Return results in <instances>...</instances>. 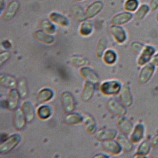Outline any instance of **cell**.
I'll use <instances>...</instances> for the list:
<instances>
[{"label": "cell", "instance_id": "6da1fadb", "mask_svg": "<svg viewBox=\"0 0 158 158\" xmlns=\"http://www.w3.org/2000/svg\"><path fill=\"white\" fill-rule=\"evenodd\" d=\"M156 70V67L151 62L143 66L139 74V82L142 85L148 84L153 77Z\"/></svg>", "mask_w": 158, "mask_h": 158}, {"label": "cell", "instance_id": "7a4b0ae2", "mask_svg": "<svg viewBox=\"0 0 158 158\" xmlns=\"http://www.w3.org/2000/svg\"><path fill=\"white\" fill-rule=\"evenodd\" d=\"M22 137L20 135L15 134L7 137L0 145V153L6 154L14 149L20 142Z\"/></svg>", "mask_w": 158, "mask_h": 158}, {"label": "cell", "instance_id": "3957f363", "mask_svg": "<svg viewBox=\"0 0 158 158\" xmlns=\"http://www.w3.org/2000/svg\"><path fill=\"white\" fill-rule=\"evenodd\" d=\"M122 86L121 84L116 81H110L103 82L100 86L102 93L108 95H115L120 93Z\"/></svg>", "mask_w": 158, "mask_h": 158}, {"label": "cell", "instance_id": "277c9868", "mask_svg": "<svg viewBox=\"0 0 158 158\" xmlns=\"http://www.w3.org/2000/svg\"><path fill=\"white\" fill-rule=\"evenodd\" d=\"M156 52V49L153 46L149 44L146 45L140 55H139V56L137 61V64L140 67H143L145 64L150 63Z\"/></svg>", "mask_w": 158, "mask_h": 158}, {"label": "cell", "instance_id": "5b68a950", "mask_svg": "<svg viewBox=\"0 0 158 158\" xmlns=\"http://www.w3.org/2000/svg\"><path fill=\"white\" fill-rule=\"evenodd\" d=\"M20 3L17 0H12L6 6L2 19L4 22H10L17 15L20 8Z\"/></svg>", "mask_w": 158, "mask_h": 158}, {"label": "cell", "instance_id": "8992f818", "mask_svg": "<svg viewBox=\"0 0 158 158\" xmlns=\"http://www.w3.org/2000/svg\"><path fill=\"white\" fill-rule=\"evenodd\" d=\"M61 101L64 111L67 113H72L75 108V101L73 96L70 92L64 91L61 94Z\"/></svg>", "mask_w": 158, "mask_h": 158}, {"label": "cell", "instance_id": "52a82bcc", "mask_svg": "<svg viewBox=\"0 0 158 158\" xmlns=\"http://www.w3.org/2000/svg\"><path fill=\"white\" fill-rule=\"evenodd\" d=\"M107 107L111 113L118 116H125L127 112V107L114 99H111L108 101Z\"/></svg>", "mask_w": 158, "mask_h": 158}, {"label": "cell", "instance_id": "ba28073f", "mask_svg": "<svg viewBox=\"0 0 158 158\" xmlns=\"http://www.w3.org/2000/svg\"><path fill=\"white\" fill-rule=\"evenodd\" d=\"M119 94L120 102L127 108L130 107L134 102L133 96L131 94L130 87L127 84L123 85Z\"/></svg>", "mask_w": 158, "mask_h": 158}, {"label": "cell", "instance_id": "9c48e42d", "mask_svg": "<svg viewBox=\"0 0 158 158\" xmlns=\"http://www.w3.org/2000/svg\"><path fill=\"white\" fill-rule=\"evenodd\" d=\"M110 32L118 43H123L127 39V32L121 25H112L110 27Z\"/></svg>", "mask_w": 158, "mask_h": 158}, {"label": "cell", "instance_id": "30bf717a", "mask_svg": "<svg viewBox=\"0 0 158 158\" xmlns=\"http://www.w3.org/2000/svg\"><path fill=\"white\" fill-rule=\"evenodd\" d=\"M146 128L143 123H137L134 127V129L130 135L131 141L134 144L140 142L145 136Z\"/></svg>", "mask_w": 158, "mask_h": 158}, {"label": "cell", "instance_id": "8fae6325", "mask_svg": "<svg viewBox=\"0 0 158 158\" xmlns=\"http://www.w3.org/2000/svg\"><path fill=\"white\" fill-rule=\"evenodd\" d=\"M104 6V3L101 0H96L91 3L85 10L87 19H90L96 17L102 10Z\"/></svg>", "mask_w": 158, "mask_h": 158}, {"label": "cell", "instance_id": "7c38bea8", "mask_svg": "<svg viewBox=\"0 0 158 158\" xmlns=\"http://www.w3.org/2000/svg\"><path fill=\"white\" fill-rule=\"evenodd\" d=\"M134 17V15L132 13L128 11H123L116 14L111 20V22L113 25H122L130 22Z\"/></svg>", "mask_w": 158, "mask_h": 158}, {"label": "cell", "instance_id": "4fadbf2b", "mask_svg": "<svg viewBox=\"0 0 158 158\" xmlns=\"http://www.w3.org/2000/svg\"><path fill=\"white\" fill-rule=\"evenodd\" d=\"M26 123L27 121L22 109L17 108L13 116V124L14 127L18 130H21L24 128Z\"/></svg>", "mask_w": 158, "mask_h": 158}, {"label": "cell", "instance_id": "5bb4252c", "mask_svg": "<svg viewBox=\"0 0 158 158\" xmlns=\"http://www.w3.org/2000/svg\"><path fill=\"white\" fill-rule=\"evenodd\" d=\"M20 96L17 89H11L8 95L6 100V107L10 110H15L17 108Z\"/></svg>", "mask_w": 158, "mask_h": 158}, {"label": "cell", "instance_id": "9a60e30c", "mask_svg": "<svg viewBox=\"0 0 158 158\" xmlns=\"http://www.w3.org/2000/svg\"><path fill=\"white\" fill-rule=\"evenodd\" d=\"M83 122H84L85 130L89 134L93 135L96 132V130H97L96 121L93 115L89 113L85 114L84 116Z\"/></svg>", "mask_w": 158, "mask_h": 158}, {"label": "cell", "instance_id": "2e32d148", "mask_svg": "<svg viewBox=\"0 0 158 158\" xmlns=\"http://www.w3.org/2000/svg\"><path fill=\"white\" fill-rule=\"evenodd\" d=\"M117 136V131L114 129L101 128L96 133V137L100 141H106L114 139Z\"/></svg>", "mask_w": 158, "mask_h": 158}, {"label": "cell", "instance_id": "e0dca14e", "mask_svg": "<svg viewBox=\"0 0 158 158\" xmlns=\"http://www.w3.org/2000/svg\"><path fill=\"white\" fill-rule=\"evenodd\" d=\"M117 125L122 132L127 135H130L134 127V124L131 123V122L124 116H120V118H118Z\"/></svg>", "mask_w": 158, "mask_h": 158}, {"label": "cell", "instance_id": "ac0fdd59", "mask_svg": "<svg viewBox=\"0 0 158 158\" xmlns=\"http://www.w3.org/2000/svg\"><path fill=\"white\" fill-rule=\"evenodd\" d=\"M102 146L105 151L112 154H119L123 150L118 141L113 139L104 141Z\"/></svg>", "mask_w": 158, "mask_h": 158}, {"label": "cell", "instance_id": "d6986e66", "mask_svg": "<svg viewBox=\"0 0 158 158\" xmlns=\"http://www.w3.org/2000/svg\"><path fill=\"white\" fill-rule=\"evenodd\" d=\"M80 74L82 77H84L87 81L90 82L93 84H97L99 82V75L98 73L92 69L85 67L81 69Z\"/></svg>", "mask_w": 158, "mask_h": 158}, {"label": "cell", "instance_id": "ffe728a7", "mask_svg": "<svg viewBox=\"0 0 158 158\" xmlns=\"http://www.w3.org/2000/svg\"><path fill=\"white\" fill-rule=\"evenodd\" d=\"M152 144L151 142L144 140L140 142L136 150L135 157H146L151 151Z\"/></svg>", "mask_w": 158, "mask_h": 158}, {"label": "cell", "instance_id": "44dd1931", "mask_svg": "<svg viewBox=\"0 0 158 158\" xmlns=\"http://www.w3.org/2000/svg\"><path fill=\"white\" fill-rule=\"evenodd\" d=\"M116 140L120 143L122 149L126 152H129L134 149V143L131 141L130 139L127 137V135L120 133L116 136Z\"/></svg>", "mask_w": 158, "mask_h": 158}, {"label": "cell", "instance_id": "7402d4cb", "mask_svg": "<svg viewBox=\"0 0 158 158\" xmlns=\"http://www.w3.org/2000/svg\"><path fill=\"white\" fill-rule=\"evenodd\" d=\"M34 37L39 42L46 44H51L55 42V37L43 30L36 31L34 34Z\"/></svg>", "mask_w": 158, "mask_h": 158}, {"label": "cell", "instance_id": "603a6c76", "mask_svg": "<svg viewBox=\"0 0 158 158\" xmlns=\"http://www.w3.org/2000/svg\"><path fill=\"white\" fill-rule=\"evenodd\" d=\"M22 109L25 114L27 123L32 122L35 118V110L32 104L28 101H25L22 105Z\"/></svg>", "mask_w": 158, "mask_h": 158}, {"label": "cell", "instance_id": "cb8c5ba5", "mask_svg": "<svg viewBox=\"0 0 158 158\" xmlns=\"http://www.w3.org/2000/svg\"><path fill=\"white\" fill-rule=\"evenodd\" d=\"M71 14L74 19L78 22H82L87 19L85 15V11L84 8L79 5H73L70 9Z\"/></svg>", "mask_w": 158, "mask_h": 158}, {"label": "cell", "instance_id": "d4e9b609", "mask_svg": "<svg viewBox=\"0 0 158 158\" xmlns=\"http://www.w3.org/2000/svg\"><path fill=\"white\" fill-rule=\"evenodd\" d=\"M95 91L94 84L89 81H86L84 85L82 93V101L87 102L93 97Z\"/></svg>", "mask_w": 158, "mask_h": 158}, {"label": "cell", "instance_id": "484cf974", "mask_svg": "<svg viewBox=\"0 0 158 158\" xmlns=\"http://www.w3.org/2000/svg\"><path fill=\"white\" fill-rule=\"evenodd\" d=\"M49 17L52 22L62 26V27H67L69 25V20L68 18L64 15L60 14V13L55 11L51 12Z\"/></svg>", "mask_w": 158, "mask_h": 158}, {"label": "cell", "instance_id": "4316f807", "mask_svg": "<svg viewBox=\"0 0 158 158\" xmlns=\"http://www.w3.org/2000/svg\"><path fill=\"white\" fill-rule=\"evenodd\" d=\"M151 11L150 6L147 3H142L134 14V19L137 21H142Z\"/></svg>", "mask_w": 158, "mask_h": 158}, {"label": "cell", "instance_id": "83f0119b", "mask_svg": "<svg viewBox=\"0 0 158 158\" xmlns=\"http://www.w3.org/2000/svg\"><path fill=\"white\" fill-rule=\"evenodd\" d=\"M0 84L1 85L6 89L14 88L17 85V82L16 78L12 75L2 74L0 77Z\"/></svg>", "mask_w": 158, "mask_h": 158}, {"label": "cell", "instance_id": "f1b7e54d", "mask_svg": "<svg viewBox=\"0 0 158 158\" xmlns=\"http://www.w3.org/2000/svg\"><path fill=\"white\" fill-rule=\"evenodd\" d=\"M84 116L78 113H69L64 118V122L68 125H77L83 122Z\"/></svg>", "mask_w": 158, "mask_h": 158}, {"label": "cell", "instance_id": "f546056e", "mask_svg": "<svg viewBox=\"0 0 158 158\" xmlns=\"http://www.w3.org/2000/svg\"><path fill=\"white\" fill-rule=\"evenodd\" d=\"M53 96L54 93L51 89L44 88L39 92L37 99L39 102L43 103L51 99V98L53 97Z\"/></svg>", "mask_w": 158, "mask_h": 158}, {"label": "cell", "instance_id": "4dcf8cb0", "mask_svg": "<svg viewBox=\"0 0 158 158\" xmlns=\"http://www.w3.org/2000/svg\"><path fill=\"white\" fill-rule=\"evenodd\" d=\"M17 90L20 96V98L25 99L28 95V85L27 80L25 78H22L19 81L17 84Z\"/></svg>", "mask_w": 158, "mask_h": 158}, {"label": "cell", "instance_id": "1f68e13d", "mask_svg": "<svg viewBox=\"0 0 158 158\" xmlns=\"http://www.w3.org/2000/svg\"><path fill=\"white\" fill-rule=\"evenodd\" d=\"M93 23L90 20H86L82 22L79 29V32L82 36H88L93 32Z\"/></svg>", "mask_w": 158, "mask_h": 158}, {"label": "cell", "instance_id": "d6a6232c", "mask_svg": "<svg viewBox=\"0 0 158 158\" xmlns=\"http://www.w3.org/2000/svg\"><path fill=\"white\" fill-rule=\"evenodd\" d=\"M39 27H40L41 30L51 35L55 34L56 32L55 25L51 20H49L48 19L41 20L40 24H39Z\"/></svg>", "mask_w": 158, "mask_h": 158}, {"label": "cell", "instance_id": "836d02e7", "mask_svg": "<svg viewBox=\"0 0 158 158\" xmlns=\"http://www.w3.org/2000/svg\"><path fill=\"white\" fill-rule=\"evenodd\" d=\"M108 46V40L105 37L99 39L96 48V55L97 57L101 58L103 56L105 50Z\"/></svg>", "mask_w": 158, "mask_h": 158}, {"label": "cell", "instance_id": "e575fe53", "mask_svg": "<svg viewBox=\"0 0 158 158\" xmlns=\"http://www.w3.org/2000/svg\"><path fill=\"white\" fill-rule=\"evenodd\" d=\"M70 61L73 65L77 67H84V66H85L89 63V60L86 57L78 55H75L70 56Z\"/></svg>", "mask_w": 158, "mask_h": 158}, {"label": "cell", "instance_id": "d590c367", "mask_svg": "<svg viewBox=\"0 0 158 158\" xmlns=\"http://www.w3.org/2000/svg\"><path fill=\"white\" fill-rule=\"evenodd\" d=\"M52 110L48 105H43L39 107L37 111L38 117L41 120H46L50 117Z\"/></svg>", "mask_w": 158, "mask_h": 158}, {"label": "cell", "instance_id": "8d00e7d4", "mask_svg": "<svg viewBox=\"0 0 158 158\" xmlns=\"http://www.w3.org/2000/svg\"><path fill=\"white\" fill-rule=\"evenodd\" d=\"M140 5L139 0H125L123 6L125 11L134 13L137 11Z\"/></svg>", "mask_w": 158, "mask_h": 158}, {"label": "cell", "instance_id": "74e56055", "mask_svg": "<svg viewBox=\"0 0 158 158\" xmlns=\"http://www.w3.org/2000/svg\"><path fill=\"white\" fill-rule=\"evenodd\" d=\"M117 58V55L115 51L112 49L107 50L103 55V60L108 64H112L115 63Z\"/></svg>", "mask_w": 158, "mask_h": 158}, {"label": "cell", "instance_id": "f35d334b", "mask_svg": "<svg viewBox=\"0 0 158 158\" xmlns=\"http://www.w3.org/2000/svg\"><path fill=\"white\" fill-rule=\"evenodd\" d=\"M145 46H146V44H144L142 42L133 41L130 44V49L134 53L139 55L143 51Z\"/></svg>", "mask_w": 158, "mask_h": 158}, {"label": "cell", "instance_id": "ab89813d", "mask_svg": "<svg viewBox=\"0 0 158 158\" xmlns=\"http://www.w3.org/2000/svg\"><path fill=\"white\" fill-rule=\"evenodd\" d=\"M10 57V54L8 51L2 52L0 54V63L1 65L4 64Z\"/></svg>", "mask_w": 158, "mask_h": 158}, {"label": "cell", "instance_id": "60d3db41", "mask_svg": "<svg viewBox=\"0 0 158 158\" xmlns=\"http://www.w3.org/2000/svg\"><path fill=\"white\" fill-rule=\"evenodd\" d=\"M149 5L150 6L151 11L154 12L158 10V0H150Z\"/></svg>", "mask_w": 158, "mask_h": 158}, {"label": "cell", "instance_id": "b9f144b4", "mask_svg": "<svg viewBox=\"0 0 158 158\" xmlns=\"http://www.w3.org/2000/svg\"><path fill=\"white\" fill-rule=\"evenodd\" d=\"M152 146L154 148L158 147V132L152 138L151 140Z\"/></svg>", "mask_w": 158, "mask_h": 158}, {"label": "cell", "instance_id": "7bdbcfd3", "mask_svg": "<svg viewBox=\"0 0 158 158\" xmlns=\"http://www.w3.org/2000/svg\"><path fill=\"white\" fill-rule=\"evenodd\" d=\"M151 63H152L156 67H158V51L156 52L155 55L153 56Z\"/></svg>", "mask_w": 158, "mask_h": 158}, {"label": "cell", "instance_id": "ee69618b", "mask_svg": "<svg viewBox=\"0 0 158 158\" xmlns=\"http://www.w3.org/2000/svg\"><path fill=\"white\" fill-rule=\"evenodd\" d=\"M2 46L6 49H10L11 47V43L8 40H5L2 42Z\"/></svg>", "mask_w": 158, "mask_h": 158}, {"label": "cell", "instance_id": "f6af8a7d", "mask_svg": "<svg viewBox=\"0 0 158 158\" xmlns=\"http://www.w3.org/2000/svg\"><path fill=\"white\" fill-rule=\"evenodd\" d=\"M94 157H101V158H104V157H108L109 156H107V155H105L104 154H102V153H99V154H98L97 155L94 156Z\"/></svg>", "mask_w": 158, "mask_h": 158}, {"label": "cell", "instance_id": "bcb514c9", "mask_svg": "<svg viewBox=\"0 0 158 158\" xmlns=\"http://www.w3.org/2000/svg\"><path fill=\"white\" fill-rule=\"evenodd\" d=\"M4 6H5L4 0H1V12H2V10H3Z\"/></svg>", "mask_w": 158, "mask_h": 158}, {"label": "cell", "instance_id": "7dc6e473", "mask_svg": "<svg viewBox=\"0 0 158 158\" xmlns=\"http://www.w3.org/2000/svg\"><path fill=\"white\" fill-rule=\"evenodd\" d=\"M155 20L157 22V23H158V11L156 13V14L155 15Z\"/></svg>", "mask_w": 158, "mask_h": 158}, {"label": "cell", "instance_id": "c3c4849f", "mask_svg": "<svg viewBox=\"0 0 158 158\" xmlns=\"http://www.w3.org/2000/svg\"><path fill=\"white\" fill-rule=\"evenodd\" d=\"M75 1H77V2H82V1H83V0H75Z\"/></svg>", "mask_w": 158, "mask_h": 158}]
</instances>
